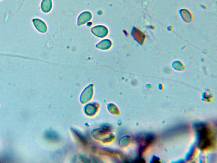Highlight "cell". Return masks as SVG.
<instances>
[{"label": "cell", "instance_id": "obj_2", "mask_svg": "<svg viewBox=\"0 0 217 163\" xmlns=\"http://www.w3.org/2000/svg\"><path fill=\"white\" fill-rule=\"evenodd\" d=\"M52 7L51 0H44L42 2V8L43 11L47 12L50 11Z\"/></svg>", "mask_w": 217, "mask_h": 163}, {"label": "cell", "instance_id": "obj_1", "mask_svg": "<svg viewBox=\"0 0 217 163\" xmlns=\"http://www.w3.org/2000/svg\"><path fill=\"white\" fill-rule=\"evenodd\" d=\"M197 130L199 137V147L202 149H206L212 146L213 137L210 128L205 125L201 124L197 126Z\"/></svg>", "mask_w": 217, "mask_h": 163}]
</instances>
